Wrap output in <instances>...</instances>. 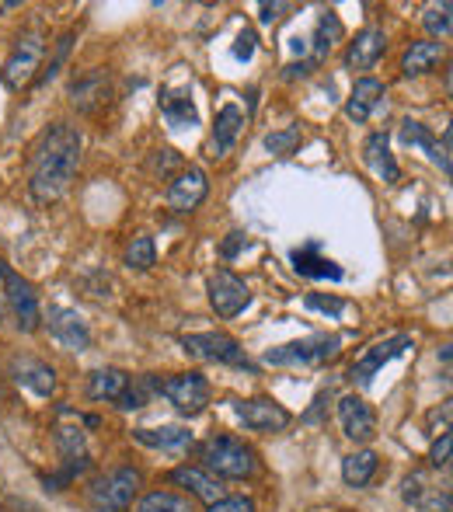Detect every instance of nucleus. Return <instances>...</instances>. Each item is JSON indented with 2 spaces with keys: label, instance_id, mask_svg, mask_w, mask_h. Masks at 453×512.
I'll return each instance as SVG.
<instances>
[{
  "label": "nucleus",
  "instance_id": "nucleus-16",
  "mask_svg": "<svg viewBox=\"0 0 453 512\" xmlns=\"http://www.w3.org/2000/svg\"><path fill=\"white\" fill-rule=\"evenodd\" d=\"M109 98H112V81L105 70H88V74L70 84V102L88 115L102 112V108L109 105Z\"/></svg>",
  "mask_w": 453,
  "mask_h": 512
},
{
  "label": "nucleus",
  "instance_id": "nucleus-33",
  "mask_svg": "<svg viewBox=\"0 0 453 512\" xmlns=\"http://www.w3.org/2000/svg\"><path fill=\"white\" fill-rule=\"evenodd\" d=\"M70 46H74V32H63L60 39H56V49H53V56H49V63L39 70V81H35L39 88L42 84H49L63 70V63H67V56H70Z\"/></svg>",
  "mask_w": 453,
  "mask_h": 512
},
{
  "label": "nucleus",
  "instance_id": "nucleus-37",
  "mask_svg": "<svg viewBox=\"0 0 453 512\" xmlns=\"http://www.w3.org/2000/svg\"><path fill=\"white\" fill-rule=\"evenodd\" d=\"M450 446H453V436H450V432H443V436L433 443V450H429V460H433V467H447L450 464Z\"/></svg>",
  "mask_w": 453,
  "mask_h": 512
},
{
  "label": "nucleus",
  "instance_id": "nucleus-31",
  "mask_svg": "<svg viewBox=\"0 0 453 512\" xmlns=\"http://www.w3.org/2000/svg\"><path fill=\"white\" fill-rule=\"evenodd\" d=\"M136 512H192V506H189V499H182V495H175V492H150V495H143Z\"/></svg>",
  "mask_w": 453,
  "mask_h": 512
},
{
  "label": "nucleus",
  "instance_id": "nucleus-10",
  "mask_svg": "<svg viewBox=\"0 0 453 512\" xmlns=\"http://www.w3.org/2000/svg\"><path fill=\"white\" fill-rule=\"evenodd\" d=\"M206 293H210V307L217 310V317H224V321L244 314V310L251 307L248 283H244L241 276H234V272H227V269L213 272L210 283H206Z\"/></svg>",
  "mask_w": 453,
  "mask_h": 512
},
{
  "label": "nucleus",
  "instance_id": "nucleus-25",
  "mask_svg": "<svg viewBox=\"0 0 453 512\" xmlns=\"http://www.w3.org/2000/svg\"><path fill=\"white\" fill-rule=\"evenodd\" d=\"M161 115H164V122H168V129H175V133L199 126L196 102H192L189 95H175V91H164V95H161Z\"/></svg>",
  "mask_w": 453,
  "mask_h": 512
},
{
  "label": "nucleus",
  "instance_id": "nucleus-23",
  "mask_svg": "<svg viewBox=\"0 0 453 512\" xmlns=\"http://www.w3.org/2000/svg\"><path fill=\"white\" fill-rule=\"evenodd\" d=\"M171 481H175L178 488H189V492L196 495V499H203L206 506L224 499L220 478H213V474L203 471V467H178V471H171Z\"/></svg>",
  "mask_w": 453,
  "mask_h": 512
},
{
  "label": "nucleus",
  "instance_id": "nucleus-41",
  "mask_svg": "<svg viewBox=\"0 0 453 512\" xmlns=\"http://www.w3.org/2000/svg\"><path fill=\"white\" fill-rule=\"evenodd\" d=\"M4 269L7 265L0 262V321H4Z\"/></svg>",
  "mask_w": 453,
  "mask_h": 512
},
{
  "label": "nucleus",
  "instance_id": "nucleus-13",
  "mask_svg": "<svg viewBox=\"0 0 453 512\" xmlns=\"http://www.w3.org/2000/svg\"><path fill=\"white\" fill-rule=\"evenodd\" d=\"M206 196H210V182H206V171L203 168H182L175 178H171L168 185V206L175 209V213H192V209H199L206 203Z\"/></svg>",
  "mask_w": 453,
  "mask_h": 512
},
{
  "label": "nucleus",
  "instance_id": "nucleus-1",
  "mask_svg": "<svg viewBox=\"0 0 453 512\" xmlns=\"http://www.w3.org/2000/svg\"><path fill=\"white\" fill-rule=\"evenodd\" d=\"M81 168V133L67 122H56L35 140L28 157V192L35 203H56L70 192Z\"/></svg>",
  "mask_w": 453,
  "mask_h": 512
},
{
  "label": "nucleus",
  "instance_id": "nucleus-40",
  "mask_svg": "<svg viewBox=\"0 0 453 512\" xmlns=\"http://www.w3.org/2000/svg\"><path fill=\"white\" fill-rule=\"evenodd\" d=\"M258 21H262V25H272V21H279L283 18V11H290V4H258Z\"/></svg>",
  "mask_w": 453,
  "mask_h": 512
},
{
  "label": "nucleus",
  "instance_id": "nucleus-17",
  "mask_svg": "<svg viewBox=\"0 0 453 512\" xmlns=\"http://www.w3.org/2000/svg\"><path fill=\"white\" fill-rule=\"evenodd\" d=\"M401 143H405V147L422 150V154H426L429 161L443 171V175H450V129H447V136H443V147H440V143H436V136L429 133L422 122L405 119V122H401Z\"/></svg>",
  "mask_w": 453,
  "mask_h": 512
},
{
  "label": "nucleus",
  "instance_id": "nucleus-32",
  "mask_svg": "<svg viewBox=\"0 0 453 512\" xmlns=\"http://www.w3.org/2000/svg\"><path fill=\"white\" fill-rule=\"evenodd\" d=\"M453 7L443 0V4H429L426 14H422V25H426V32L433 35V39H447L450 28H453V18H450Z\"/></svg>",
  "mask_w": 453,
  "mask_h": 512
},
{
  "label": "nucleus",
  "instance_id": "nucleus-14",
  "mask_svg": "<svg viewBox=\"0 0 453 512\" xmlns=\"http://www.w3.org/2000/svg\"><path fill=\"white\" fill-rule=\"evenodd\" d=\"M7 373H11L14 384L32 391L35 398H49L56 391V370L35 356H11L7 359Z\"/></svg>",
  "mask_w": 453,
  "mask_h": 512
},
{
  "label": "nucleus",
  "instance_id": "nucleus-21",
  "mask_svg": "<svg viewBox=\"0 0 453 512\" xmlns=\"http://www.w3.org/2000/svg\"><path fill=\"white\" fill-rule=\"evenodd\" d=\"M244 133V112L234 102L224 105L217 112V122H213V136H210V150L213 157H227L234 150V143L241 140Z\"/></svg>",
  "mask_w": 453,
  "mask_h": 512
},
{
  "label": "nucleus",
  "instance_id": "nucleus-36",
  "mask_svg": "<svg viewBox=\"0 0 453 512\" xmlns=\"http://www.w3.org/2000/svg\"><path fill=\"white\" fill-rule=\"evenodd\" d=\"M206 512H255V502L244 499V495H224V499L213 502Z\"/></svg>",
  "mask_w": 453,
  "mask_h": 512
},
{
  "label": "nucleus",
  "instance_id": "nucleus-39",
  "mask_svg": "<svg viewBox=\"0 0 453 512\" xmlns=\"http://www.w3.org/2000/svg\"><path fill=\"white\" fill-rule=\"evenodd\" d=\"M178 164H182V157H178L175 150H157V154H154V161H150V168H154V171H161V175H164V171L178 168Z\"/></svg>",
  "mask_w": 453,
  "mask_h": 512
},
{
  "label": "nucleus",
  "instance_id": "nucleus-9",
  "mask_svg": "<svg viewBox=\"0 0 453 512\" xmlns=\"http://www.w3.org/2000/svg\"><path fill=\"white\" fill-rule=\"evenodd\" d=\"M412 335H405V331H398V335H391V338H384V342H373L370 349L363 352V356L356 359V363L349 366V380L356 387H370L373 384V377H377L380 370H384L391 359H398V356H405L408 349H412Z\"/></svg>",
  "mask_w": 453,
  "mask_h": 512
},
{
  "label": "nucleus",
  "instance_id": "nucleus-8",
  "mask_svg": "<svg viewBox=\"0 0 453 512\" xmlns=\"http://www.w3.org/2000/svg\"><path fill=\"white\" fill-rule=\"evenodd\" d=\"M157 394L168 398L182 415H199L210 405V380L203 373H171V377H157Z\"/></svg>",
  "mask_w": 453,
  "mask_h": 512
},
{
  "label": "nucleus",
  "instance_id": "nucleus-26",
  "mask_svg": "<svg viewBox=\"0 0 453 512\" xmlns=\"http://www.w3.org/2000/svg\"><path fill=\"white\" fill-rule=\"evenodd\" d=\"M443 60V42H412L401 56V74L405 77H422Z\"/></svg>",
  "mask_w": 453,
  "mask_h": 512
},
{
  "label": "nucleus",
  "instance_id": "nucleus-12",
  "mask_svg": "<svg viewBox=\"0 0 453 512\" xmlns=\"http://www.w3.org/2000/svg\"><path fill=\"white\" fill-rule=\"evenodd\" d=\"M234 415L244 429L251 432H283L293 422V415L286 411L279 401L272 398H248V401H234Z\"/></svg>",
  "mask_w": 453,
  "mask_h": 512
},
{
  "label": "nucleus",
  "instance_id": "nucleus-15",
  "mask_svg": "<svg viewBox=\"0 0 453 512\" xmlns=\"http://www.w3.org/2000/svg\"><path fill=\"white\" fill-rule=\"evenodd\" d=\"M339 422L345 439H352V443H370L377 436V415L359 394H345L339 401Z\"/></svg>",
  "mask_w": 453,
  "mask_h": 512
},
{
  "label": "nucleus",
  "instance_id": "nucleus-3",
  "mask_svg": "<svg viewBox=\"0 0 453 512\" xmlns=\"http://www.w3.org/2000/svg\"><path fill=\"white\" fill-rule=\"evenodd\" d=\"M42 56H46V32H42L39 25H32L28 32H21L18 39H14L11 53H7L4 70H0V77H4V88L7 91L28 88V84L39 77Z\"/></svg>",
  "mask_w": 453,
  "mask_h": 512
},
{
  "label": "nucleus",
  "instance_id": "nucleus-38",
  "mask_svg": "<svg viewBox=\"0 0 453 512\" xmlns=\"http://www.w3.org/2000/svg\"><path fill=\"white\" fill-rule=\"evenodd\" d=\"M255 32H251V28H244L241 35H237V46H234V56L237 60H251V56H255Z\"/></svg>",
  "mask_w": 453,
  "mask_h": 512
},
{
  "label": "nucleus",
  "instance_id": "nucleus-6",
  "mask_svg": "<svg viewBox=\"0 0 453 512\" xmlns=\"http://www.w3.org/2000/svg\"><path fill=\"white\" fill-rule=\"evenodd\" d=\"M342 349V335H307V338H297V342H286V345H276V349L265 352V363L269 366H321L328 359H335Z\"/></svg>",
  "mask_w": 453,
  "mask_h": 512
},
{
  "label": "nucleus",
  "instance_id": "nucleus-11",
  "mask_svg": "<svg viewBox=\"0 0 453 512\" xmlns=\"http://www.w3.org/2000/svg\"><path fill=\"white\" fill-rule=\"evenodd\" d=\"M42 324L49 328L53 342H60L70 352H88L91 349V328L74 307H49L42 310Z\"/></svg>",
  "mask_w": 453,
  "mask_h": 512
},
{
  "label": "nucleus",
  "instance_id": "nucleus-20",
  "mask_svg": "<svg viewBox=\"0 0 453 512\" xmlns=\"http://www.w3.org/2000/svg\"><path fill=\"white\" fill-rule=\"evenodd\" d=\"M384 95H387V88L377 81V77H359V81L352 84L349 102H345V115H349L352 122H366L380 105H384Z\"/></svg>",
  "mask_w": 453,
  "mask_h": 512
},
{
  "label": "nucleus",
  "instance_id": "nucleus-34",
  "mask_svg": "<svg viewBox=\"0 0 453 512\" xmlns=\"http://www.w3.org/2000/svg\"><path fill=\"white\" fill-rule=\"evenodd\" d=\"M300 140H304V133H300V126H286V129H276V133L265 136V150L276 157H290L293 150L300 147Z\"/></svg>",
  "mask_w": 453,
  "mask_h": 512
},
{
  "label": "nucleus",
  "instance_id": "nucleus-35",
  "mask_svg": "<svg viewBox=\"0 0 453 512\" xmlns=\"http://www.w3.org/2000/svg\"><path fill=\"white\" fill-rule=\"evenodd\" d=\"M307 310H321V314H328V317H342L345 310H349V304L339 297H325V293H311V297L304 300Z\"/></svg>",
  "mask_w": 453,
  "mask_h": 512
},
{
  "label": "nucleus",
  "instance_id": "nucleus-27",
  "mask_svg": "<svg viewBox=\"0 0 453 512\" xmlns=\"http://www.w3.org/2000/svg\"><path fill=\"white\" fill-rule=\"evenodd\" d=\"M129 373L115 370V366H105V370H95L88 377V398L91 401H119V394L126 391Z\"/></svg>",
  "mask_w": 453,
  "mask_h": 512
},
{
  "label": "nucleus",
  "instance_id": "nucleus-22",
  "mask_svg": "<svg viewBox=\"0 0 453 512\" xmlns=\"http://www.w3.org/2000/svg\"><path fill=\"white\" fill-rule=\"evenodd\" d=\"M290 258H293V269H297L300 276H307V279H342L345 276L332 258L321 255L318 241H307L304 248H293Z\"/></svg>",
  "mask_w": 453,
  "mask_h": 512
},
{
  "label": "nucleus",
  "instance_id": "nucleus-29",
  "mask_svg": "<svg viewBox=\"0 0 453 512\" xmlns=\"http://www.w3.org/2000/svg\"><path fill=\"white\" fill-rule=\"evenodd\" d=\"M342 39V21L335 11H325L318 21V32H314V63H321L335 49V42Z\"/></svg>",
  "mask_w": 453,
  "mask_h": 512
},
{
  "label": "nucleus",
  "instance_id": "nucleus-30",
  "mask_svg": "<svg viewBox=\"0 0 453 512\" xmlns=\"http://www.w3.org/2000/svg\"><path fill=\"white\" fill-rule=\"evenodd\" d=\"M126 265H129V269H140V272H150V269H154V265H157L154 237H150V234L129 237V244H126Z\"/></svg>",
  "mask_w": 453,
  "mask_h": 512
},
{
  "label": "nucleus",
  "instance_id": "nucleus-24",
  "mask_svg": "<svg viewBox=\"0 0 453 512\" xmlns=\"http://www.w3.org/2000/svg\"><path fill=\"white\" fill-rule=\"evenodd\" d=\"M133 439L150 450H164V453H178L185 446H192V432L182 425H161V429H133Z\"/></svg>",
  "mask_w": 453,
  "mask_h": 512
},
{
  "label": "nucleus",
  "instance_id": "nucleus-4",
  "mask_svg": "<svg viewBox=\"0 0 453 512\" xmlns=\"http://www.w3.org/2000/svg\"><path fill=\"white\" fill-rule=\"evenodd\" d=\"M143 474L136 467H115L88 485V506L95 512H129L140 495Z\"/></svg>",
  "mask_w": 453,
  "mask_h": 512
},
{
  "label": "nucleus",
  "instance_id": "nucleus-7",
  "mask_svg": "<svg viewBox=\"0 0 453 512\" xmlns=\"http://www.w3.org/2000/svg\"><path fill=\"white\" fill-rule=\"evenodd\" d=\"M4 317L21 335H32L42 324V307L39 297H35V286L14 269H4Z\"/></svg>",
  "mask_w": 453,
  "mask_h": 512
},
{
  "label": "nucleus",
  "instance_id": "nucleus-2",
  "mask_svg": "<svg viewBox=\"0 0 453 512\" xmlns=\"http://www.w3.org/2000/svg\"><path fill=\"white\" fill-rule=\"evenodd\" d=\"M199 457H203V471H210L213 478L244 481L258 471V453L237 436L206 439L203 450H199Z\"/></svg>",
  "mask_w": 453,
  "mask_h": 512
},
{
  "label": "nucleus",
  "instance_id": "nucleus-5",
  "mask_svg": "<svg viewBox=\"0 0 453 512\" xmlns=\"http://www.w3.org/2000/svg\"><path fill=\"white\" fill-rule=\"evenodd\" d=\"M185 356L199 359V363H220V366H241V370H255L248 359V352L241 349L234 335L224 331H199V335H182L178 338Z\"/></svg>",
  "mask_w": 453,
  "mask_h": 512
},
{
  "label": "nucleus",
  "instance_id": "nucleus-28",
  "mask_svg": "<svg viewBox=\"0 0 453 512\" xmlns=\"http://www.w3.org/2000/svg\"><path fill=\"white\" fill-rule=\"evenodd\" d=\"M377 453L373 450H356L349 457H342V481L349 488H366L377 474Z\"/></svg>",
  "mask_w": 453,
  "mask_h": 512
},
{
  "label": "nucleus",
  "instance_id": "nucleus-18",
  "mask_svg": "<svg viewBox=\"0 0 453 512\" xmlns=\"http://www.w3.org/2000/svg\"><path fill=\"white\" fill-rule=\"evenodd\" d=\"M363 161H366V168H370L373 175L380 178V182H387V185H398L401 182V168H398V161H394V154H391V136H387V133L366 136Z\"/></svg>",
  "mask_w": 453,
  "mask_h": 512
},
{
  "label": "nucleus",
  "instance_id": "nucleus-19",
  "mask_svg": "<svg viewBox=\"0 0 453 512\" xmlns=\"http://www.w3.org/2000/svg\"><path fill=\"white\" fill-rule=\"evenodd\" d=\"M387 53V35L384 28H363L345 49V67L349 70H370L380 56Z\"/></svg>",
  "mask_w": 453,
  "mask_h": 512
}]
</instances>
